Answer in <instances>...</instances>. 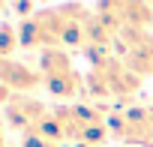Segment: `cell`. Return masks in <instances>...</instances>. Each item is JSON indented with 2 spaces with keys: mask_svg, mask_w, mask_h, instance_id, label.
Segmentation results:
<instances>
[{
  "mask_svg": "<svg viewBox=\"0 0 153 147\" xmlns=\"http://www.w3.org/2000/svg\"><path fill=\"white\" fill-rule=\"evenodd\" d=\"M141 75L123 63V57H108L99 66H90V72L84 75V90L93 99H126L132 93H138L141 87Z\"/></svg>",
  "mask_w": 153,
  "mask_h": 147,
  "instance_id": "cell-1",
  "label": "cell"
},
{
  "mask_svg": "<svg viewBox=\"0 0 153 147\" xmlns=\"http://www.w3.org/2000/svg\"><path fill=\"white\" fill-rule=\"evenodd\" d=\"M39 75H42V87L57 99H75L84 90V78L78 75L66 48L39 51Z\"/></svg>",
  "mask_w": 153,
  "mask_h": 147,
  "instance_id": "cell-2",
  "label": "cell"
},
{
  "mask_svg": "<svg viewBox=\"0 0 153 147\" xmlns=\"http://www.w3.org/2000/svg\"><path fill=\"white\" fill-rule=\"evenodd\" d=\"M63 27H66V9L60 6H45L36 9L30 18L18 24V39L21 48L27 51H45V48H60L63 42Z\"/></svg>",
  "mask_w": 153,
  "mask_h": 147,
  "instance_id": "cell-3",
  "label": "cell"
},
{
  "mask_svg": "<svg viewBox=\"0 0 153 147\" xmlns=\"http://www.w3.org/2000/svg\"><path fill=\"white\" fill-rule=\"evenodd\" d=\"M96 15H102L105 21H111L120 30L135 27V30H147L153 24V6L150 0H96L93 6Z\"/></svg>",
  "mask_w": 153,
  "mask_h": 147,
  "instance_id": "cell-4",
  "label": "cell"
},
{
  "mask_svg": "<svg viewBox=\"0 0 153 147\" xmlns=\"http://www.w3.org/2000/svg\"><path fill=\"white\" fill-rule=\"evenodd\" d=\"M48 105L42 102V99H36V96H30V93H15L12 99H9V105L3 108V117H6V123L15 129V132H21V135H30L39 123H42V117H48Z\"/></svg>",
  "mask_w": 153,
  "mask_h": 147,
  "instance_id": "cell-5",
  "label": "cell"
},
{
  "mask_svg": "<svg viewBox=\"0 0 153 147\" xmlns=\"http://www.w3.org/2000/svg\"><path fill=\"white\" fill-rule=\"evenodd\" d=\"M0 84H6L12 93H33L42 84V75H39V69H30L21 60L0 57Z\"/></svg>",
  "mask_w": 153,
  "mask_h": 147,
  "instance_id": "cell-6",
  "label": "cell"
},
{
  "mask_svg": "<svg viewBox=\"0 0 153 147\" xmlns=\"http://www.w3.org/2000/svg\"><path fill=\"white\" fill-rule=\"evenodd\" d=\"M123 63L135 72V75H141V78H147V75H153V33L147 30L138 42H132L123 54Z\"/></svg>",
  "mask_w": 153,
  "mask_h": 147,
  "instance_id": "cell-7",
  "label": "cell"
},
{
  "mask_svg": "<svg viewBox=\"0 0 153 147\" xmlns=\"http://www.w3.org/2000/svg\"><path fill=\"white\" fill-rule=\"evenodd\" d=\"M15 48H21V39H18V27L3 21L0 24V57H12Z\"/></svg>",
  "mask_w": 153,
  "mask_h": 147,
  "instance_id": "cell-8",
  "label": "cell"
},
{
  "mask_svg": "<svg viewBox=\"0 0 153 147\" xmlns=\"http://www.w3.org/2000/svg\"><path fill=\"white\" fill-rule=\"evenodd\" d=\"M12 9L18 12V18L24 21V18H30L36 9H33V0H12Z\"/></svg>",
  "mask_w": 153,
  "mask_h": 147,
  "instance_id": "cell-9",
  "label": "cell"
},
{
  "mask_svg": "<svg viewBox=\"0 0 153 147\" xmlns=\"http://www.w3.org/2000/svg\"><path fill=\"white\" fill-rule=\"evenodd\" d=\"M12 96H15V93H12V90H9V87H6V84H0V108H6V105H9V99H12Z\"/></svg>",
  "mask_w": 153,
  "mask_h": 147,
  "instance_id": "cell-10",
  "label": "cell"
},
{
  "mask_svg": "<svg viewBox=\"0 0 153 147\" xmlns=\"http://www.w3.org/2000/svg\"><path fill=\"white\" fill-rule=\"evenodd\" d=\"M0 147H9V144H6V132H3V123H0Z\"/></svg>",
  "mask_w": 153,
  "mask_h": 147,
  "instance_id": "cell-11",
  "label": "cell"
},
{
  "mask_svg": "<svg viewBox=\"0 0 153 147\" xmlns=\"http://www.w3.org/2000/svg\"><path fill=\"white\" fill-rule=\"evenodd\" d=\"M6 3H9V0H0V15L6 12ZM0 24H3V21H0Z\"/></svg>",
  "mask_w": 153,
  "mask_h": 147,
  "instance_id": "cell-12",
  "label": "cell"
}]
</instances>
